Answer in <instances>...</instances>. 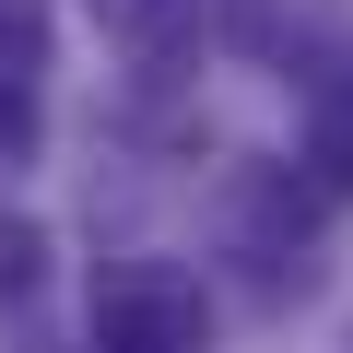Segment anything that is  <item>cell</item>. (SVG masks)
Returning <instances> with one entry per match:
<instances>
[{
	"instance_id": "1",
	"label": "cell",
	"mask_w": 353,
	"mask_h": 353,
	"mask_svg": "<svg viewBox=\"0 0 353 353\" xmlns=\"http://www.w3.org/2000/svg\"><path fill=\"white\" fill-rule=\"evenodd\" d=\"M94 353H212V294L176 259H130L94 294Z\"/></svg>"
},
{
	"instance_id": "4",
	"label": "cell",
	"mask_w": 353,
	"mask_h": 353,
	"mask_svg": "<svg viewBox=\"0 0 353 353\" xmlns=\"http://www.w3.org/2000/svg\"><path fill=\"white\" fill-rule=\"evenodd\" d=\"M0 165H36V83L0 71Z\"/></svg>"
},
{
	"instance_id": "3",
	"label": "cell",
	"mask_w": 353,
	"mask_h": 353,
	"mask_svg": "<svg viewBox=\"0 0 353 353\" xmlns=\"http://www.w3.org/2000/svg\"><path fill=\"white\" fill-rule=\"evenodd\" d=\"M48 259H59V248H48V224L0 201V306H36V294H48Z\"/></svg>"
},
{
	"instance_id": "2",
	"label": "cell",
	"mask_w": 353,
	"mask_h": 353,
	"mask_svg": "<svg viewBox=\"0 0 353 353\" xmlns=\"http://www.w3.org/2000/svg\"><path fill=\"white\" fill-rule=\"evenodd\" d=\"M306 189L353 201V83H318V106H306Z\"/></svg>"
}]
</instances>
